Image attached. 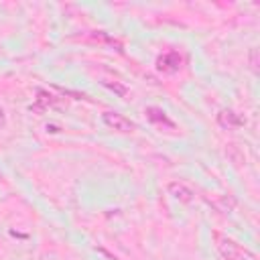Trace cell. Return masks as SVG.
<instances>
[{"mask_svg": "<svg viewBox=\"0 0 260 260\" xmlns=\"http://www.w3.org/2000/svg\"><path fill=\"white\" fill-rule=\"evenodd\" d=\"M144 114H146V118H148L152 124H162V126H167V128H175V122L167 116V112H165L162 108L148 106V108L144 110Z\"/></svg>", "mask_w": 260, "mask_h": 260, "instance_id": "7", "label": "cell"}, {"mask_svg": "<svg viewBox=\"0 0 260 260\" xmlns=\"http://www.w3.org/2000/svg\"><path fill=\"white\" fill-rule=\"evenodd\" d=\"M250 67H252V71H258V49L250 51Z\"/></svg>", "mask_w": 260, "mask_h": 260, "instance_id": "9", "label": "cell"}, {"mask_svg": "<svg viewBox=\"0 0 260 260\" xmlns=\"http://www.w3.org/2000/svg\"><path fill=\"white\" fill-rule=\"evenodd\" d=\"M55 102H57V98H55V95H51L47 89L39 87V89H37L35 104H30V106H28V110H30V112H35V114H45V112H47Z\"/></svg>", "mask_w": 260, "mask_h": 260, "instance_id": "5", "label": "cell"}, {"mask_svg": "<svg viewBox=\"0 0 260 260\" xmlns=\"http://www.w3.org/2000/svg\"><path fill=\"white\" fill-rule=\"evenodd\" d=\"M167 191H169L177 201H181V203H189V201H193V191H191L187 185L179 183V181H171V183L167 185Z\"/></svg>", "mask_w": 260, "mask_h": 260, "instance_id": "6", "label": "cell"}, {"mask_svg": "<svg viewBox=\"0 0 260 260\" xmlns=\"http://www.w3.org/2000/svg\"><path fill=\"white\" fill-rule=\"evenodd\" d=\"M215 120H217V124H219L221 130H236V128H240V126L246 124V120L240 114H236L232 108H221L217 112V118Z\"/></svg>", "mask_w": 260, "mask_h": 260, "instance_id": "4", "label": "cell"}, {"mask_svg": "<svg viewBox=\"0 0 260 260\" xmlns=\"http://www.w3.org/2000/svg\"><path fill=\"white\" fill-rule=\"evenodd\" d=\"M213 240H215V248L223 260H256L254 252H250L248 248L240 246L238 242H234L232 238H228L219 232H213Z\"/></svg>", "mask_w": 260, "mask_h": 260, "instance_id": "1", "label": "cell"}, {"mask_svg": "<svg viewBox=\"0 0 260 260\" xmlns=\"http://www.w3.org/2000/svg\"><path fill=\"white\" fill-rule=\"evenodd\" d=\"M181 65H183V57L177 51H167V53L158 55V59H156V69L160 73H169V75L177 73L181 69Z\"/></svg>", "mask_w": 260, "mask_h": 260, "instance_id": "3", "label": "cell"}, {"mask_svg": "<svg viewBox=\"0 0 260 260\" xmlns=\"http://www.w3.org/2000/svg\"><path fill=\"white\" fill-rule=\"evenodd\" d=\"M47 132H59V130H57V126H55V124H51V126L47 124Z\"/></svg>", "mask_w": 260, "mask_h": 260, "instance_id": "11", "label": "cell"}, {"mask_svg": "<svg viewBox=\"0 0 260 260\" xmlns=\"http://www.w3.org/2000/svg\"><path fill=\"white\" fill-rule=\"evenodd\" d=\"M102 122H104L110 130L124 132V134L132 132V130L136 128L132 120H128L126 116H122V114H118V112H112V110H108V112H104V114H102Z\"/></svg>", "mask_w": 260, "mask_h": 260, "instance_id": "2", "label": "cell"}, {"mask_svg": "<svg viewBox=\"0 0 260 260\" xmlns=\"http://www.w3.org/2000/svg\"><path fill=\"white\" fill-rule=\"evenodd\" d=\"M6 126V114H4V110L0 108V130Z\"/></svg>", "mask_w": 260, "mask_h": 260, "instance_id": "10", "label": "cell"}, {"mask_svg": "<svg viewBox=\"0 0 260 260\" xmlns=\"http://www.w3.org/2000/svg\"><path fill=\"white\" fill-rule=\"evenodd\" d=\"M104 85H106L108 89H112L116 95H120V98H124V95L128 93L126 85H122V83H118V81H104Z\"/></svg>", "mask_w": 260, "mask_h": 260, "instance_id": "8", "label": "cell"}]
</instances>
